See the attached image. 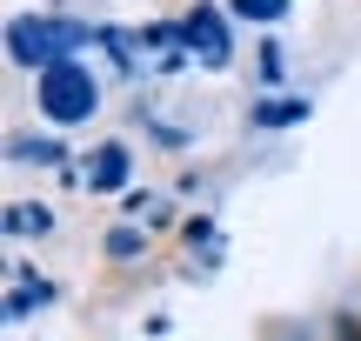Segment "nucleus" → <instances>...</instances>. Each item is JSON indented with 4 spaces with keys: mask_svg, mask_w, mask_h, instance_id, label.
Here are the masks:
<instances>
[{
    "mask_svg": "<svg viewBox=\"0 0 361 341\" xmlns=\"http://www.w3.org/2000/svg\"><path fill=\"white\" fill-rule=\"evenodd\" d=\"M74 47H87V27L80 20H54V13H27V20L7 27V54L20 67H54L67 61Z\"/></svg>",
    "mask_w": 361,
    "mask_h": 341,
    "instance_id": "1",
    "label": "nucleus"
},
{
    "mask_svg": "<svg viewBox=\"0 0 361 341\" xmlns=\"http://www.w3.org/2000/svg\"><path fill=\"white\" fill-rule=\"evenodd\" d=\"M94 101H101V87H94V74L80 61H54V67H40V114L47 120H87L94 114Z\"/></svg>",
    "mask_w": 361,
    "mask_h": 341,
    "instance_id": "2",
    "label": "nucleus"
},
{
    "mask_svg": "<svg viewBox=\"0 0 361 341\" xmlns=\"http://www.w3.org/2000/svg\"><path fill=\"white\" fill-rule=\"evenodd\" d=\"M188 47H201L207 67H228V27H221L214 7H194L188 13Z\"/></svg>",
    "mask_w": 361,
    "mask_h": 341,
    "instance_id": "3",
    "label": "nucleus"
},
{
    "mask_svg": "<svg viewBox=\"0 0 361 341\" xmlns=\"http://www.w3.org/2000/svg\"><path fill=\"white\" fill-rule=\"evenodd\" d=\"M87 181H94V187H121V181H128V147H101Z\"/></svg>",
    "mask_w": 361,
    "mask_h": 341,
    "instance_id": "4",
    "label": "nucleus"
},
{
    "mask_svg": "<svg viewBox=\"0 0 361 341\" xmlns=\"http://www.w3.org/2000/svg\"><path fill=\"white\" fill-rule=\"evenodd\" d=\"M234 13H241V20H281L288 13V0H228Z\"/></svg>",
    "mask_w": 361,
    "mask_h": 341,
    "instance_id": "5",
    "label": "nucleus"
},
{
    "mask_svg": "<svg viewBox=\"0 0 361 341\" xmlns=\"http://www.w3.org/2000/svg\"><path fill=\"white\" fill-rule=\"evenodd\" d=\"M7 228L13 235H47V208H7Z\"/></svg>",
    "mask_w": 361,
    "mask_h": 341,
    "instance_id": "6",
    "label": "nucleus"
},
{
    "mask_svg": "<svg viewBox=\"0 0 361 341\" xmlns=\"http://www.w3.org/2000/svg\"><path fill=\"white\" fill-rule=\"evenodd\" d=\"M261 120H268V128H288V120H308V101H268V107H261Z\"/></svg>",
    "mask_w": 361,
    "mask_h": 341,
    "instance_id": "7",
    "label": "nucleus"
},
{
    "mask_svg": "<svg viewBox=\"0 0 361 341\" xmlns=\"http://www.w3.org/2000/svg\"><path fill=\"white\" fill-rule=\"evenodd\" d=\"M13 161H34V168H47V161H61V154H54V141H13Z\"/></svg>",
    "mask_w": 361,
    "mask_h": 341,
    "instance_id": "8",
    "label": "nucleus"
}]
</instances>
